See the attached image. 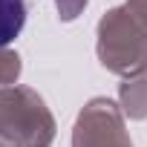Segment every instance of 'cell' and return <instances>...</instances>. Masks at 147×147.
I'll list each match as a JSON object with an SVG mask.
<instances>
[{"label": "cell", "instance_id": "obj_1", "mask_svg": "<svg viewBox=\"0 0 147 147\" xmlns=\"http://www.w3.org/2000/svg\"><path fill=\"white\" fill-rule=\"evenodd\" d=\"M26 23L23 0H0V46H9Z\"/></svg>", "mask_w": 147, "mask_h": 147}]
</instances>
